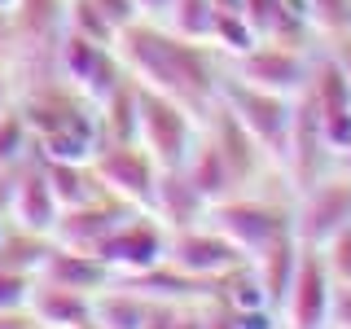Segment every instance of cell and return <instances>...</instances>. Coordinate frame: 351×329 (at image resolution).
<instances>
[{
  "label": "cell",
  "mask_w": 351,
  "mask_h": 329,
  "mask_svg": "<svg viewBox=\"0 0 351 329\" xmlns=\"http://www.w3.org/2000/svg\"><path fill=\"white\" fill-rule=\"evenodd\" d=\"M325 329H351V285L334 281V294H329V325Z\"/></svg>",
  "instance_id": "cell-30"
},
{
  "label": "cell",
  "mask_w": 351,
  "mask_h": 329,
  "mask_svg": "<svg viewBox=\"0 0 351 329\" xmlns=\"http://www.w3.org/2000/svg\"><path fill=\"white\" fill-rule=\"evenodd\" d=\"M321 255H325L329 277H334V281H343V285H351V224H347V228H338V233L325 241V246H321Z\"/></svg>",
  "instance_id": "cell-29"
},
{
  "label": "cell",
  "mask_w": 351,
  "mask_h": 329,
  "mask_svg": "<svg viewBox=\"0 0 351 329\" xmlns=\"http://www.w3.org/2000/svg\"><path fill=\"white\" fill-rule=\"evenodd\" d=\"M93 5H97V9H101V14H106L110 22H114V27H119V31H123V27H128V22H136V18H141V9H136V5H132V0H93Z\"/></svg>",
  "instance_id": "cell-31"
},
{
  "label": "cell",
  "mask_w": 351,
  "mask_h": 329,
  "mask_svg": "<svg viewBox=\"0 0 351 329\" xmlns=\"http://www.w3.org/2000/svg\"><path fill=\"white\" fill-rule=\"evenodd\" d=\"M211 44H215L219 53H228V58H241L246 49H255V44H259V36H255V27L246 22L241 9H219L215 27H211Z\"/></svg>",
  "instance_id": "cell-24"
},
{
  "label": "cell",
  "mask_w": 351,
  "mask_h": 329,
  "mask_svg": "<svg viewBox=\"0 0 351 329\" xmlns=\"http://www.w3.org/2000/svg\"><path fill=\"white\" fill-rule=\"evenodd\" d=\"M27 316L40 329H84V325H93V294L36 281L27 299Z\"/></svg>",
  "instance_id": "cell-15"
},
{
  "label": "cell",
  "mask_w": 351,
  "mask_h": 329,
  "mask_svg": "<svg viewBox=\"0 0 351 329\" xmlns=\"http://www.w3.org/2000/svg\"><path fill=\"white\" fill-rule=\"evenodd\" d=\"M329 58L338 62V71H343V75H347V84H351V31L334 36V49H329Z\"/></svg>",
  "instance_id": "cell-32"
},
{
  "label": "cell",
  "mask_w": 351,
  "mask_h": 329,
  "mask_svg": "<svg viewBox=\"0 0 351 329\" xmlns=\"http://www.w3.org/2000/svg\"><path fill=\"white\" fill-rule=\"evenodd\" d=\"M0 241H5V219H0Z\"/></svg>",
  "instance_id": "cell-39"
},
{
  "label": "cell",
  "mask_w": 351,
  "mask_h": 329,
  "mask_svg": "<svg viewBox=\"0 0 351 329\" xmlns=\"http://www.w3.org/2000/svg\"><path fill=\"white\" fill-rule=\"evenodd\" d=\"M329 294H334V277L325 268V255L316 246L299 241V263H294L290 290H285V303H281V325L285 329H325Z\"/></svg>",
  "instance_id": "cell-9"
},
{
  "label": "cell",
  "mask_w": 351,
  "mask_h": 329,
  "mask_svg": "<svg viewBox=\"0 0 351 329\" xmlns=\"http://www.w3.org/2000/svg\"><path fill=\"white\" fill-rule=\"evenodd\" d=\"M241 259H246V255H241L224 233H215L211 224H189V228L167 233V263L180 268L184 277H193V281L211 285L219 277H228Z\"/></svg>",
  "instance_id": "cell-10"
},
{
  "label": "cell",
  "mask_w": 351,
  "mask_h": 329,
  "mask_svg": "<svg viewBox=\"0 0 351 329\" xmlns=\"http://www.w3.org/2000/svg\"><path fill=\"white\" fill-rule=\"evenodd\" d=\"M44 162V175H49L53 184V197H58V206H84L93 202V197H101V184H97V175L88 162H62V158H40Z\"/></svg>",
  "instance_id": "cell-21"
},
{
  "label": "cell",
  "mask_w": 351,
  "mask_h": 329,
  "mask_svg": "<svg viewBox=\"0 0 351 329\" xmlns=\"http://www.w3.org/2000/svg\"><path fill=\"white\" fill-rule=\"evenodd\" d=\"M114 53L123 62V71L149 93L171 97L176 106H184L189 114L215 106V71L206 62V49L193 40H180L167 31L158 18H136L114 36Z\"/></svg>",
  "instance_id": "cell-1"
},
{
  "label": "cell",
  "mask_w": 351,
  "mask_h": 329,
  "mask_svg": "<svg viewBox=\"0 0 351 329\" xmlns=\"http://www.w3.org/2000/svg\"><path fill=\"white\" fill-rule=\"evenodd\" d=\"M294 263H299V237H294V233L268 241L259 255H250V268L259 272L263 290H268V303L277 307V312H281V303H285V290H290Z\"/></svg>",
  "instance_id": "cell-20"
},
{
  "label": "cell",
  "mask_w": 351,
  "mask_h": 329,
  "mask_svg": "<svg viewBox=\"0 0 351 329\" xmlns=\"http://www.w3.org/2000/svg\"><path fill=\"white\" fill-rule=\"evenodd\" d=\"M36 281L66 285V290H80V294H97L101 285L114 281V272H110L97 255H88V250H71V246L49 241V250H44V259L36 268Z\"/></svg>",
  "instance_id": "cell-14"
},
{
  "label": "cell",
  "mask_w": 351,
  "mask_h": 329,
  "mask_svg": "<svg viewBox=\"0 0 351 329\" xmlns=\"http://www.w3.org/2000/svg\"><path fill=\"white\" fill-rule=\"evenodd\" d=\"M97 259H101L114 277H141L154 263L167 259V228L149 211H132L123 224L97 246Z\"/></svg>",
  "instance_id": "cell-8"
},
{
  "label": "cell",
  "mask_w": 351,
  "mask_h": 329,
  "mask_svg": "<svg viewBox=\"0 0 351 329\" xmlns=\"http://www.w3.org/2000/svg\"><path fill=\"white\" fill-rule=\"evenodd\" d=\"M31 285H36V277H31V272L0 263V312H27Z\"/></svg>",
  "instance_id": "cell-28"
},
{
  "label": "cell",
  "mask_w": 351,
  "mask_h": 329,
  "mask_svg": "<svg viewBox=\"0 0 351 329\" xmlns=\"http://www.w3.org/2000/svg\"><path fill=\"white\" fill-rule=\"evenodd\" d=\"M9 22L18 31V44L58 62V40L66 31V0H18L9 9Z\"/></svg>",
  "instance_id": "cell-16"
},
{
  "label": "cell",
  "mask_w": 351,
  "mask_h": 329,
  "mask_svg": "<svg viewBox=\"0 0 351 329\" xmlns=\"http://www.w3.org/2000/svg\"><path fill=\"white\" fill-rule=\"evenodd\" d=\"M18 0H0V18H9V9H14Z\"/></svg>",
  "instance_id": "cell-38"
},
{
  "label": "cell",
  "mask_w": 351,
  "mask_h": 329,
  "mask_svg": "<svg viewBox=\"0 0 351 329\" xmlns=\"http://www.w3.org/2000/svg\"><path fill=\"white\" fill-rule=\"evenodd\" d=\"M128 215H132V206H123L110 193H101V197H93V202H84V206H66V211L58 215V224H53V241H58V246H71V250L97 255V246H101Z\"/></svg>",
  "instance_id": "cell-12"
},
{
  "label": "cell",
  "mask_w": 351,
  "mask_h": 329,
  "mask_svg": "<svg viewBox=\"0 0 351 329\" xmlns=\"http://www.w3.org/2000/svg\"><path fill=\"white\" fill-rule=\"evenodd\" d=\"M334 167L343 171V175H351V145H347V149H343V154H338V158H334Z\"/></svg>",
  "instance_id": "cell-35"
},
{
  "label": "cell",
  "mask_w": 351,
  "mask_h": 329,
  "mask_svg": "<svg viewBox=\"0 0 351 329\" xmlns=\"http://www.w3.org/2000/svg\"><path fill=\"white\" fill-rule=\"evenodd\" d=\"M184 180L197 189V197H202L206 206L219 202V197H228L237 189V180H233V167H228V158H224V149L215 145V136L211 132H197V141H193V149H189V158H184Z\"/></svg>",
  "instance_id": "cell-17"
},
{
  "label": "cell",
  "mask_w": 351,
  "mask_h": 329,
  "mask_svg": "<svg viewBox=\"0 0 351 329\" xmlns=\"http://www.w3.org/2000/svg\"><path fill=\"white\" fill-rule=\"evenodd\" d=\"M215 14H219V9L211 5V0H171V5H167V14H162V27L176 31L180 40L211 44Z\"/></svg>",
  "instance_id": "cell-23"
},
{
  "label": "cell",
  "mask_w": 351,
  "mask_h": 329,
  "mask_svg": "<svg viewBox=\"0 0 351 329\" xmlns=\"http://www.w3.org/2000/svg\"><path fill=\"white\" fill-rule=\"evenodd\" d=\"M66 31H75V36H84L93 44H114V36H119V27L93 0H66Z\"/></svg>",
  "instance_id": "cell-25"
},
{
  "label": "cell",
  "mask_w": 351,
  "mask_h": 329,
  "mask_svg": "<svg viewBox=\"0 0 351 329\" xmlns=\"http://www.w3.org/2000/svg\"><path fill=\"white\" fill-rule=\"evenodd\" d=\"M215 106H224L228 114H233L237 123L246 127L250 136H255V145L268 154L272 162L285 158L294 97L263 93V88H250V84H241V80H219V88H215Z\"/></svg>",
  "instance_id": "cell-3"
},
{
  "label": "cell",
  "mask_w": 351,
  "mask_h": 329,
  "mask_svg": "<svg viewBox=\"0 0 351 329\" xmlns=\"http://www.w3.org/2000/svg\"><path fill=\"white\" fill-rule=\"evenodd\" d=\"M18 180L9 184V219H14V228H22V233H36V237H53V224H58L62 206L58 197H53V184L49 175H44V162H36V167H22L18 162Z\"/></svg>",
  "instance_id": "cell-13"
},
{
  "label": "cell",
  "mask_w": 351,
  "mask_h": 329,
  "mask_svg": "<svg viewBox=\"0 0 351 329\" xmlns=\"http://www.w3.org/2000/svg\"><path fill=\"white\" fill-rule=\"evenodd\" d=\"M132 5L141 9V18H162V14H167V5H171V0H132Z\"/></svg>",
  "instance_id": "cell-33"
},
{
  "label": "cell",
  "mask_w": 351,
  "mask_h": 329,
  "mask_svg": "<svg viewBox=\"0 0 351 329\" xmlns=\"http://www.w3.org/2000/svg\"><path fill=\"white\" fill-rule=\"evenodd\" d=\"M31 145V127L22 119V110L0 106V171H14L22 162V154Z\"/></svg>",
  "instance_id": "cell-26"
},
{
  "label": "cell",
  "mask_w": 351,
  "mask_h": 329,
  "mask_svg": "<svg viewBox=\"0 0 351 329\" xmlns=\"http://www.w3.org/2000/svg\"><path fill=\"white\" fill-rule=\"evenodd\" d=\"M149 215L158 219L167 233L176 228H189L206 219V202L197 197V189L184 180V171H158V189H154V206Z\"/></svg>",
  "instance_id": "cell-18"
},
{
  "label": "cell",
  "mask_w": 351,
  "mask_h": 329,
  "mask_svg": "<svg viewBox=\"0 0 351 329\" xmlns=\"http://www.w3.org/2000/svg\"><path fill=\"white\" fill-rule=\"evenodd\" d=\"M307 5V27H316L321 36H343L351 31V0H303Z\"/></svg>",
  "instance_id": "cell-27"
},
{
  "label": "cell",
  "mask_w": 351,
  "mask_h": 329,
  "mask_svg": "<svg viewBox=\"0 0 351 329\" xmlns=\"http://www.w3.org/2000/svg\"><path fill=\"white\" fill-rule=\"evenodd\" d=\"M197 141L193 114L184 106H176L171 97L149 93L136 84V145L154 158L158 171H180Z\"/></svg>",
  "instance_id": "cell-2"
},
{
  "label": "cell",
  "mask_w": 351,
  "mask_h": 329,
  "mask_svg": "<svg viewBox=\"0 0 351 329\" xmlns=\"http://www.w3.org/2000/svg\"><path fill=\"white\" fill-rule=\"evenodd\" d=\"M351 224V175L343 171H329L321 175L316 184H307V189L299 193V206H294L290 215V228L294 237L303 241V246H316L321 250L329 237L338 233V228Z\"/></svg>",
  "instance_id": "cell-7"
},
{
  "label": "cell",
  "mask_w": 351,
  "mask_h": 329,
  "mask_svg": "<svg viewBox=\"0 0 351 329\" xmlns=\"http://www.w3.org/2000/svg\"><path fill=\"white\" fill-rule=\"evenodd\" d=\"M84 329H97V325H84Z\"/></svg>",
  "instance_id": "cell-40"
},
{
  "label": "cell",
  "mask_w": 351,
  "mask_h": 329,
  "mask_svg": "<svg viewBox=\"0 0 351 329\" xmlns=\"http://www.w3.org/2000/svg\"><path fill=\"white\" fill-rule=\"evenodd\" d=\"M58 75L71 84L75 97H84L93 106H101L128 80L114 44H93V40L75 36V31H62V40H58Z\"/></svg>",
  "instance_id": "cell-5"
},
{
  "label": "cell",
  "mask_w": 351,
  "mask_h": 329,
  "mask_svg": "<svg viewBox=\"0 0 351 329\" xmlns=\"http://www.w3.org/2000/svg\"><path fill=\"white\" fill-rule=\"evenodd\" d=\"M241 14H246V22L255 27L259 40L299 44L303 27H307V22H299V18L290 14V5H285V0H241Z\"/></svg>",
  "instance_id": "cell-22"
},
{
  "label": "cell",
  "mask_w": 351,
  "mask_h": 329,
  "mask_svg": "<svg viewBox=\"0 0 351 329\" xmlns=\"http://www.w3.org/2000/svg\"><path fill=\"white\" fill-rule=\"evenodd\" d=\"M0 106H9V84H5V66H0Z\"/></svg>",
  "instance_id": "cell-36"
},
{
  "label": "cell",
  "mask_w": 351,
  "mask_h": 329,
  "mask_svg": "<svg viewBox=\"0 0 351 329\" xmlns=\"http://www.w3.org/2000/svg\"><path fill=\"white\" fill-rule=\"evenodd\" d=\"M171 329H206V325H202V312H176Z\"/></svg>",
  "instance_id": "cell-34"
},
{
  "label": "cell",
  "mask_w": 351,
  "mask_h": 329,
  "mask_svg": "<svg viewBox=\"0 0 351 329\" xmlns=\"http://www.w3.org/2000/svg\"><path fill=\"white\" fill-rule=\"evenodd\" d=\"M233 62L241 84L277 93V97H294L307 84V71H312V62L303 58L299 44H281V40H259L255 49H246Z\"/></svg>",
  "instance_id": "cell-11"
},
{
  "label": "cell",
  "mask_w": 351,
  "mask_h": 329,
  "mask_svg": "<svg viewBox=\"0 0 351 329\" xmlns=\"http://www.w3.org/2000/svg\"><path fill=\"white\" fill-rule=\"evenodd\" d=\"M206 224H211L215 233H224L246 259L259 255L268 241L294 233L290 215H285L281 206H268V202H259V197H237V193H228V197H219V202L206 206Z\"/></svg>",
  "instance_id": "cell-6"
},
{
  "label": "cell",
  "mask_w": 351,
  "mask_h": 329,
  "mask_svg": "<svg viewBox=\"0 0 351 329\" xmlns=\"http://www.w3.org/2000/svg\"><path fill=\"white\" fill-rule=\"evenodd\" d=\"M93 175L101 184V193H110L114 202L132 206V211H149L154 189H158V167L136 141H106L93 154Z\"/></svg>",
  "instance_id": "cell-4"
},
{
  "label": "cell",
  "mask_w": 351,
  "mask_h": 329,
  "mask_svg": "<svg viewBox=\"0 0 351 329\" xmlns=\"http://www.w3.org/2000/svg\"><path fill=\"white\" fill-rule=\"evenodd\" d=\"M154 299H145L141 290H132V285H101V290L93 294V325L97 329H141L149 316Z\"/></svg>",
  "instance_id": "cell-19"
},
{
  "label": "cell",
  "mask_w": 351,
  "mask_h": 329,
  "mask_svg": "<svg viewBox=\"0 0 351 329\" xmlns=\"http://www.w3.org/2000/svg\"><path fill=\"white\" fill-rule=\"evenodd\" d=\"M215 9H241V0H211Z\"/></svg>",
  "instance_id": "cell-37"
}]
</instances>
